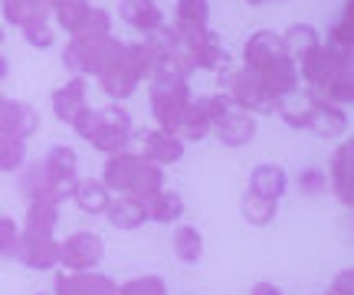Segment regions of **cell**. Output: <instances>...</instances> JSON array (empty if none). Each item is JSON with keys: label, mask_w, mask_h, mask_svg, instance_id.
I'll use <instances>...</instances> for the list:
<instances>
[{"label": "cell", "mask_w": 354, "mask_h": 295, "mask_svg": "<svg viewBox=\"0 0 354 295\" xmlns=\"http://www.w3.org/2000/svg\"><path fill=\"white\" fill-rule=\"evenodd\" d=\"M243 69H250L263 82V89L279 102H286L299 89L295 59L286 53L282 37L272 30H256L253 37L243 43Z\"/></svg>", "instance_id": "6da1fadb"}, {"label": "cell", "mask_w": 354, "mask_h": 295, "mask_svg": "<svg viewBox=\"0 0 354 295\" xmlns=\"http://www.w3.org/2000/svg\"><path fill=\"white\" fill-rule=\"evenodd\" d=\"M102 184L109 191H118L122 197H135V200H148L151 193H158L165 187V167L148 161L145 154H112L109 164H105V174H102Z\"/></svg>", "instance_id": "7a4b0ae2"}, {"label": "cell", "mask_w": 354, "mask_h": 295, "mask_svg": "<svg viewBox=\"0 0 354 295\" xmlns=\"http://www.w3.org/2000/svg\"><path fill=\"white\" fill-rule=\"evenodd\" d=\"M151 112L158 118V129L177 135L184 108L190 105V86L184 76H177L174 69H154L151 76Z\"/></svg>", "instance_id": "3957f363"}, {"label": "cell", "mask_w": 354, "mask_h": 295, "mask_svg": "<svg viewBox=\"0 0 354 295\" xmlns=\"http://www.w3.org/2000/svg\"><path fill=\"white\" fill-rule=\"evenodd\" d=\"M207 118H210V131H216V138L230 148H243L253 142L256 135V118L250 112H243L240 105L233 102V95L216 92L210 99H203Z\"/></svg>", "instance_id": "277c9868"}, {"label": "cell", "mask_w": 354, "mask_h": 295, "mask_svg": "<svg viewBox=\"0 0 354 295\" xmlns=\"http://www.w3.org/2000/svg\"><path fill=\"white\" fill-rule=\"evenodd\" d=\"M95 79H99L102 92L109 99H128L135 92V86L145 79V73H141V66H138V56H135V46L131 43H118L115 53L109 56V63L102 66V73Z\"/></svg>", "instance_id": "5b68a950"}, {"label": "cell", "mask_w": 354, "mask_h": 295, "mask_svg": "<svg viewBox=\"0 0 354 295\" xmlns=\"http://www.w3.org/2000/svg\"><path fill=\"white\" fill-rule=\"evenodd\" d=\"M86 142L102 154H122L128 151V142H131V118H128L125 108L118 105H109V108H99L95 115V125L86 135Z\"/></svg>", "instance_id": "8992f818"}, {"label": "cell", "mask_w": 354, "mask_h": 295, "mask_svg": "<svg viewBox=\"0 0 354 295\" xmlns=\"http://www.w3.org/2000/svg\"><path fill=\"white\" fill-rule=\"evenodd\" d=\"M122 39L105 37V39H92V43H79V39H69L63 50V63L69 73H76L79 79L86 76H99L102 66L109 63V56L115 53Z\"/></svg>", "instance_id": "52a82bcc"}, {"label": "cell", "mask_w": 354, "mask_h": 295, "mask_svg": "<svg viewBox=\"0 0 354 295\" xmlns=\"http://www.w3.org/2000/svg\"><path fill=\"white\" fill-rule=\"evenodd\" d=\"M105 256V243H102V236L95 233H73V236H66L63 243H59V263H63L69 272H88L95 269Z\"/></svg>", "instance_id": "ba28073f"}, {"label": "cell", "mask_w": 354, "mask_h": 295, "mask_svg": "<svg viewBox=\"0 0 354 295\" xmlns=\"http://www.w3.org/2000/svg\"><path fill=\"white\" fill-rule=\"evenodd\" d=\"M13 256L24 263L26 269L46 272L59 263V240H53V233H30L24 230L17 240V253Z\"/></svg>", "instance_id": "9c48e42d"}, {"label": "cell", "mask_w": 354, "mask_h": 295, "mask_svg": "<svg viewBox=\"0 0 354 295\" xmlns=\"http://www.w3.org/2000/svg\"><path fill=\"white\" fill-rule=\"evenodd\" d=\"M180 46H184L187 56L194 59V69H223V66H230L227 46L220 43V37H216L210 26L187 39H180Z\"/></svg>", "instance_id": "30bf717a"}, {"label": "cell", "mask_w": 354, "mask_h": 295, "mask_svg": "<svg viewBox=\"0 0 354 295\" xmlns=\"http://www.w3.org/2000/svg\"><path fill=\"white\" fill-rule=\"evenodd\" d=\"M39 167L46 171V178L53 180V187L63 193V197H73V187H76V167H79V158L73 148L66 144H56L50 151L39 158Z\"/></svg>", "instance_id": "8fae6325"}, {"label": "cell", "mask_w": 354, "mask_h": 295, "mask_svg": "<svg viewBox=\"0 0 354 295\" xmlns=\"http://www.w3.org/2000/svg\"><path fill=\"white\" fill-rule=\"evenodd\" d=\"M305 129L315 131L318 138H338V135L348 131V112L342 105L325 102V99H308V122H305Z\"/></svg>", "instance_id": "7c38bea8"}, {"label": "cell", "mask_w": 354, "mask_h": 295, "mask_svg": "<svg viewBox=\"0 0 354 295\" xmlns=\"http://www.w3.org/2000/svg\"><path fill=\"white\" fill-rule=\"evenodd\" d=\"M37 129H39V115L33 105L20 102V99H3V105H0V131L3 135H10L17 142H26Z\"/></svg>", "instance_id": "4fadbf2b"}, {"label": "cell", "mask_w": 354, "mask_h": 295, "mask_svg": "<svg viewBox=\"0 0 354 295\" xmlns=\"http://www.w3.org/2000/svg\"><path fill=\"white\" fill-rule=\"evenodd\" d=\"M331 191L335 197L342 200L344 207L354 204V144L351 142H342L338 144V151L331 154Z\"/></svg>", "instance_id": "5bb4252c"}, {"label": "cell", "mask_w": 354, "mask_h": 295, "mask_svg": "<svg viewBox=\"0 0 354 295\" xmlns=\"http://www.w3.org/2000/svg\"><path fill=\"white\" fill-rule=\"evenodd\" d=\"M141 142V154L154 161V164H174L184 158V142L171 135V131H161V129H148L138 135Z\"/></svg>", "instance_id": "9a60e30c"}, {"label": "cell", "mask_w": 354, "mask_h": 295, "mask_svg": "<svg viewBox=\"0 0 354 295\" xmlns=\"http://www.w3.org/2000/svg\"><path fill=\"white\" fill-rule=\"evenodd\" d=\"M118 285L102 276V272H66L56 276V292L53 295H115Z\"/></svg>", "instance_id": "2e32d148"}, {"label": "cell", "mask_w": 354, "mask_h": 295, "mask_svg": "<svg viewBox=\"0 0 354 295\" xmlns=\"http://www.w3.org/2000/svg\"><path fill=\"white\" fill-rule=\"evenodd\" d=\"M86 108H88V102H86V79L73 76L66 86H59V89L53 92V112H56V118L66 122V125H73Z\"/></svg>", "instance_id": "e0dca14e"}, {"label": "cell", "mask_w": 354, "mask_h": 295, "mask_svg": "<svg viewBox=\"0 0 354 295\" xmlns=\"http://www.w3.org/2000/svg\"><path fill=\"white\" fill-rule=\"evenodd\" d=\"M17 174H20L17 184H20V191H24L30 200H46V204H53V207H59L63 200H69V197H63V193L53 187V180L46 178V171L39 167V161L37 164H24Z\"/></svg>", "instance_id": "ac0fdd59"}, {"label": "cell", "mask_w": 354, "mask_h": 295, "mask_svg": "<svg viewBox=\"0 0 354 295\" xmlns=\"http://www.w3.org/2000/svg\"><path fill=\"white\" fill-rule=\"evenodd\" d=\"M122 20H125L131 30H138V33H154L158 26H165V13L158 7V0H122Z\"/></svg>", "instance_id": "d6986e66"}, {"label": "cell", "mask_w": 354, "mask_h": 295, "mask_svg": "<svg viewBox=\"0 0 354 295\" xmlns=\"http://www.w3.org/2000/svg\"><path fill=\"white\" fill-rule=\"evenodd\" d=\"M207 20H210V0H177L171 30L177 33V39H187L194 33L207 30Z\"/></svg>", "instance_id": "ffe728a7"}, {"label": "cell", "mask_w": 354, "mask_h": 295, "mask_svg": "<svg viewBox=\"0 0 354 295\" xmlns=\"http://www.w3.org/2000/svg\"><path fill=\"white\" fill-rule=\"evenodd\" d=\"M105 213H109V223L115 230H138L141 223H148L145 200H135V197H115Z\"/></svg>", "instance_id": "44dd1931"}, {"label": "cell", "mask_w": 354, "mask_h": 295, "mask_svg": "<svg viewBox=\"0 0 354 295\" xmlns=\"http://www.w3.org/2000/svg\"><path fill=\"white\" fill-rule=\"evenodd\" d=\"M73 200H76L79 210H86V213H105L109 204H112V191H109L99 178H82V180H76V187H73Z\"/></svg>", "instance_id": "7402d4cb"}, {"label": "cell", "mask_w": 354, "mask_h": 295, "mask_svg": "<svg viewBox=\"0 0 354 295\" xmlns=\"http://www.w3.org/2000/svg\"><path fill=\"white\" fill-rule=\"evenodd\" d=\"M250 191L259 193V197H269V200H279V197L286 193V171L279 164L253 167V174H250Z\"/></svg>", "instance_id": "603a6c76"}, {"label": "cell", "mask_w": 354, "mask_h": 295, "mask_svg": "<svg viewBox=\"0 0 354 295\" xmlns=\"http://www.w3.org/2000/svg\"><path fill=\"white\" fill-rule=\"evenodd\" d=\"M145 210H148V220H154V223H174L184 213V200H180V193L161 187L158 193H151L145 200Z\"/></svg>", "instance_id": "cb8c5ba5"}, {"label": "cell", "mask_w": 354, "mask_h": 295, "mask_svg": "<svg viewBox=\"0 0 354 295\" xmlns=\"http://www.w3.org/2000/svg\"><path fill=\"white\" fill-rule=\"evenodd\" d=\"M105 37H112V17L102 7H88L82 23L69 33V39H79V43H92V39H105Z\"/></svg>", "instance_id": "d4e9b609"}, {"label": "cell", "mask_w": 354, "mask_h": 295, "mask_svg": "<svg viewBox=\"0 0 354 295\" xmlns=\"http://www.w3.org/2000/svg\"><path fill=\"white\" fill-rule=\"evenodd\" d=\"M207 131H210V118H207V108H203V99H190V105L184 108V118H180L177 138L180 142H201Z\"/></svg>", "instance_id": "484cf974"}, {"label": "cell", "mask_w": 354, "mask_h": 295, "mask_svg": "<svg viewBox=\"0 0 354 295\" xmlns=\"http://www.w3.org/2000/svg\"><path fill=\"white\" fill-rule=\"evenodd\" d=\"M39 17H50V0H3V20L10 26H26Z\"/></svg>", "instance_id": "4316f807"}, {"label": "cell", "mask_w": 354, "mask_h": 295, "mask_svg": "<svg viewBox=\"0 0 354 295\" xmlns=\"http://www.w3.org/2000/svg\"><path fill=\"white\" fill-rule=\"evenodd\" d=\"M240 210L250 227H266V223H272V217H276L279 200H269V197H259V193L246 191L240 200Z\"/></svg>", "instance_id": "83f0119b"}, {"label": "cell", "mask_w": 354, "mask_h": 295, "mask_svg": "<svg viewBox=\"0 0 354 295\" xmlns=\"http://www.w3.org/2000/svg\"><path fill=\"white\" fill-rule=\"evenodd\" d=\"M318 43V30L312 23H292L286 33H282V46H286V53H289L292 59H299V56H305L308 50H315Z\"/></svg>", "instance_id": "f1b7e54d"}, {"label": "cell", "mask_w": 354, "mask_h": 295, "mask_svg": "<svg viewBox=\"0 0 354 295\" xmlns=\"http://www.w3.org/2000/svg\"><path fill=\"white\" fill-rule=\"evenodd\" d=\"M171 243H174V253L180 263H201L203 256V236L197 227H187V223H180L171 236Z\"/></svg>", "instance_id": "f546056e"}, {"label": "cell", "mask_w": 354, "mask_h": 295, "mask_svg": "<svg viewBox=\"0 0 354 295\" xmlns=\"http://www.w3.org/2000/svg\"><path fill=\"white\" fill-rule=\"evenodd\" d=\"M59 223V207L46 204V200H30L24 217V230L30 233H53Z\"/></svg>", "instance_id": "4dcf8cb0"}, {"label": "cell", "mask_w": 354, "mask_h": 295, "mask_svg": "<svg viewBox=\"0 0 354 295\" xmlns=\"http://www.w3.org/2000/svg\"><path fill=\"white\" fill-rule=\"evenodd\" d=\"M325 46H331V50H338V53H351V46H354V3L351 0L342 7V17L331 23Z\"/></svg>", "instance_id": "1f68e13d"}, {"label": "cell", "mask_w": 354, "mask_h": 295, "mask_svg": "<svg viewBox=\"0 0 354 295\" xmlns=\"http://www.w3.org/2000/svg\"><path fill=\"white\" fill-rule=\"evenodd\" d=\"M88 0H50V13L56 17V23L63 26L66 33H73L79 23H82V17L88 13Z\"/></svg>", "instance_id": "d6a6232c"}, {"label": "cell", "mask_w": 354, "mask_h": 295, "mask_svg": "<svg viewBox=\"0 0 354 295\" xmlns=\"http://www.w3.org/2000/svg\"><path fill=\"white\" fill-rule=\"evenodd\" d=\"M26 161V142H17L0 131V174H17Z\"/></svg>", "instance_id": "836d02e7"}, {"label": "cell", "mask_w": 354, "mask_h": 295, "mask_svg": "<svg viewBox=\"0 0 354 295\" xmlns=\"http://www.w3.org/2000/svg\"><path fill=\"white\" fill-rule=\"evenodd\" d=\"M20 33H24V39L33 46V50H50L53 39H56V33H53V23L50 17H39V20H30L26 26H20Z\"/></svg>", "instance_id": "e575fe53"}, {"label": "cell", "mask_w": 354, "mask_h": 295, "mask_svg": "<svg viewBox=\"0 0 354 295\" xmlns=\"http://www.w3.org/2000/svg\"><path fill=\"white\" fill-rule=\"evenodd\" d=\"M115 295H167V285L161 276H138V279H128L125 285H118Z\"/></svg>", "instance_id": "d590c367"}, {"label": "cell", "mask_w": 354, "mask_h": 295, "mask_svg": "<svg viewBox=\"0 0 354 295\" xmlns=\"http://www.w3.org/2000/svg\"><path fill=\"white\" fill-rule=\"evenodd\" d=\"M17 240H20L17 220L0 213V256H13V253H17Z\"/></svg>", "instance_id": "8d00e7d4"}, {"label": "cell", "mask_w": 354, "mask_h": 295, "mask_svg": "<svg viewBox=\"0 0 354 295\" xmlns=\"http://www.w3.org/2000/svg\"><path fill=\"white\" fill-rule=\"evenodd\" d=\"M299 187H302L305 193H322V191H325V174H322V171H315V167H308V171H302V174H299Z\"/></svg>", "instance_id": "74e56055"}, {"label": "cell", "mask_w": 354, "mask_h": 295, "mask_svg": "<svg viewBox=\"0 0 354 295\" xmlns=\"http://www.w3.org/2000/svg\"><path fill=\"white\" fill-rule=\"evenodd\" d=\"M328 295H354V272L351 269L338 272V276H335V283H331Z\"/></svg>", "instance_id": "f35d334b"}, {"label": "cell", "mask_w": 354, "mask_h": 295, "mask_svg": "<svg viewBox=\"0 0 354 295\" xmlns=\"http://www.w3.org/2000/svg\"><path fill=\"white\" fill-rule=\"evenodd\" d=\"M250 295H286L279 285H272V283H256L253 289H250Z\"/></svg>", "instance_id": "ab89813d"}, {"label": "cell", "mask_w": 354, "mask_h": 295, "mask_svg": "<svg viewBox=\"0 0 354 295\" xmlns=\"http://www.w3.org/2000/svg\"><path fill=\"white\" fill-rule=\"evenodd\" d=\"M7 73H10V63H7V56H3V53H0V82H3V79H7Z\"/></svg>", "instance_id": "60d3db41"}, {"label": "cell", "mask_w": 354, "mask_h": 295, "mask_svg": "<svg viewBox=\"0 0 354 295\" xmlns=\"http://www.w3.org/2000/svg\"><path fill=\"white\" fill-rule=\"evenodd\" d=\"M246 3H253V7H259V3H272V0H246Z\"/></svg>", "instance_id": "b9f144b4"}, {"label": "cell", "mask_w": 354, "mask_h": 295, "mask_svg": "<svg viewBox=\"0 0 354 295\" xmlns=\"http://www.w3.org/2000/svg\"><path fill=\"white\" fill-rule=\"evenodd\" d=\"M0 43H3V26H0Z\"/></svg>", "instance_id": "7bdbcfd3"}, {"label": "cell", "mask_w": 354, "mask_h": 295, "mask_svg": "<svg viewBox=\"0 0 354 295\" xmlns=\"http://www.w3.org/2000/svg\"><path fill=\"white\" fill-rule=\"evenodd\" d=\"M0 105H3V95H0Z\"/></svg>", "instance_id": "ee69618b"}, {"label": "cell", "mask_w": 354, "mask_h": 295, "mask_svg": "<svg viewBox=\"0 0 354 295\" xmlns=\"http://www.w3.org/2000/svg\"><path fill=\"white\" fill-rule=\"evenodd\" d=\"M39 295H46V292H39Z\"/></svg>", "instance_id": "f6af8a7d"}]
</instances>
